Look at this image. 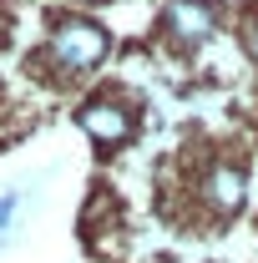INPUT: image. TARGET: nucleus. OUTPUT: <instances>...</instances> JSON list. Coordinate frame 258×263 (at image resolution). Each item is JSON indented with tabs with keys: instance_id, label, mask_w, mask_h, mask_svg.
I'll use <instances>...</instances> for the list:
<instances>
[{
	"instance_id": "obj_1",
	"label": "nucleus",
	"mask_w": 258,
	"mask_h": 263,
	"mask_svg": "<svg viewBox=\"0 0 258 263\" xmlns=\"http://www.w3.org/2000/svg\"><path fill=\"white\" fill-rule=\"evenodd\" d=\"M106 31L86 15H61L56 31H51V56L66 66V71H97L106 61Z\"/></svg>"
},
{
	"instance_id": "obj_2",
	"label": "nucleus",
	"mask_w": 258,
	"mask_h": 263,
	"mask_svg": "<svg viewBox=\"0 0 258 263\" xmlns=\"http://www.w3.org/2000/svg\"><path fill=\"white\" fill-rule=\"evenodd\" d=\"M162 21H167V31L177 35L182 46H202L208 35L218 31V5L213 0H167Z\"/></svg>"
},
{
	"instance_id": "obj_3",
	"label": "nucleus",
	"mask_w": 258,
	"mask_h": 263,
	"mask_svg": "<svg viewBox=\"0 0 258 263\" xmlns=\"http://www.w3.org/2000/svg\"><path fill=\"white\" fill-rule=\"evenodd\" d=\"M76 122H81V132H86L97 147H122L127 132H132V111L122 101H86V106L76 111Z\"/></svg>"
},
{
	"instance_id": "obj_4",
	"label": "nucleus",
	"mask_w": 258,
	"mask_h": 263,
	"mask_svg": "<svg viewBox=\"0 0 258 263\" xmlns=\"http://www.w3.org/2000/svg\"><path fill=\"white\" fill-rule=\"evenodd\" d=\"M202 193H208V202H213L218 213H238L243 197H248V172L238 162H213L208 177H202Z\"/></svg>"
},
{
	"instance_id": "obj_5",
	"label": "nucleus",
	"mask_w": 258,
	"mask_h": 263,
	"mask_svg": "<svg viewBox=\"0 0 258 263\" xmlns=\"http://www.w3.org/2000/svg\"><path fill=\"white\" fill-rule=\"evenodd\" d=\"M15 213H21V193H15V187H0V238L10 233Z\"/></svg>"
},
{
	"instance_id": "obj_6",
	"label": "nucleus",
	"mask_w": 258,
	"mask_h": 263,
	"mask_svg": "<svg viewBox=\"0 0 258 263\" xmlns=\"http://www.w3.org/2000/svg\"><path fill=\"white\" fill-rule=\"evenodd\" d=\"M248 51H253V56H258V21H253V26H248Z\"/></svg>"
},
{
	"instance_id": "obj_7",
	"label": "nucleus",
	"mask_w": 258,
	"mask_h": 263,
	"mask_svg": "<svg viewBox=\"0 0 258 263\" xmlns=\"http://www.w3.org/2000/svg\"><path fill=\"white\" fill-rule=\"evenodd\" d=\"M0 41H5V15H0Z\"/></svg>"
}]
</instances>
